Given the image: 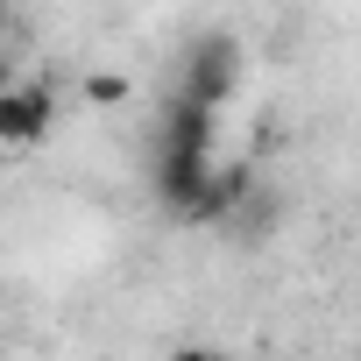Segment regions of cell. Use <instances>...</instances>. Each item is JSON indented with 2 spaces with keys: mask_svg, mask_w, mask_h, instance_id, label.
Instances as JSON below:
<instances>
[{
  "mask_svg": "<svg viewBox=\"0 0 361 361\" xmlns=\"http://www.w3.org/2000/svg\"><path fill=\"white\" fill-rule=\"evenodd\" d=\"M206 192H213V149H156V199L185 220H206Z\"/></svg>",
  "mask_w": 361,
  "mask_h": 361,
  "instance_id": "cell-1",
  "label": "cell"
},
{
  "mask_svg": "<svg viewBox=\"0 0 361 361\" xmlns=\"http://www.w3.org/2000/svg\"><path fill=\"white\" fill-rule=\"evenodd\" d=\"M241 85V43L234 36H199L185 50V71H177V92H192L206 106H227Z\"/></svg>",
  "mask_w": 361,
  "mask_h": 361,
  "instance_id": "cell-2",
  "label": "cell"
},
{
  "mask_svg": "<svg viewBox=\"0 0 361 361\" xmlns=\"http://www.w3.org/2000/svg\"><path fill=\"white\" fill-rule=\"evenodd\" d=\"M128 92H135L128 71H85V99H92V106H121Z\"/></svg>",
  "mask_w": 361,
  "mask_h": 361,
  "instance_id": "cell-5",
  "label": "cell"
},
{
  "mask_svg": "<svg viewBox=\"0 0 361 361\" xmlns=\"http://www.w3.org/2000/svg\"><path fill=\"white\" fill-rule=\"evenodd\" d=\"M50 121H57L50 85H8V92H0V142H8V149H36L50 135Z\"/></svg>",
  "mask_w": 361,
  "mask_h": 361,
  "instance_id": "cell-3",
  "label": "cell"
},
{
  "mask_svg": "<svg viewBox=\"0 0 361 361\" xmlns=\"http://www.w3.org/2000/svg\"><path fill=\"white\" fill-rule=\"evenodd\" d=\"M248 185H255V170H248V163H227V170L213 163V192H206V220H227V213H234V206L248 199Z\"/></svg>",
  "mask_w": 361,
  "mask_h": 361,
  "instance_id": "cell-4",
  "label": "cell"
}]
</instances>
